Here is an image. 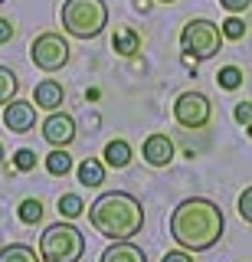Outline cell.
<instances>
[{
    "mask_svg": "<svg viewBox=\"0 0 252 262\" xmlns=\"http://www.w3.org/2000/svg\"><path fill=\"white\" fill-rule=\"evenodd\" d=\"M226 216L219 203L207 196H187L170 213V236L187 252H207L223 239Z\"/></svg>",
    "mask_w": 252,
    "mask_h": 262,
    "instance_id": "1",
    "label": "cell"
},
{
    "mask_svg": "<svg viewBox=\"0 0 252 262\" xmlns=\"http://www.w3.org/2000/svg\"><path fill=\"white\" fill-rule=\"evenodd\" d=\"M85 213H88V223L99 229L105 239H111V243L131 239V236H138L141 226H144L141 200H138L134 193H125V190L102 193Z\"/></svg>",
    "mask_w": 252,
    "mask_h": 262,
    "instance_id": "2",
    "label": "cell"
},
{
    "mask_svg": "<svg viewBox=\"0 0 252 262\" xmlns=\"http://www.w3.org/2000/svg\"><path fill=\"white\" fill-rule=\"evenodd\" d=\"M59 20L69 36L95 39L108 27V7H105V0H62Z\"/></svg>",
    "mask_w": 252,
    "mask_h": 262,
    "instance_id": "3",
    "label": "cell"
},
{
    "mask_svg": "<svg viewBox=\"0 0 252 262\" xmlns=\"http://www.w3.org/2000/svg\"><path fill=\"white\" fill-rule=\"evenodd\" d=\"M85 256V236L69 220L46 226L39 236V259L43 262H82Z\"/></svg>",
    "mask_w": 252,
    "mask_h": 262,
    "instance_id": "4",
    "label": "cell"
},
{
    "mask_svg": "<svg viewBox=\"0 0 252 262\" xmlns=\"http://www.w3.org/2000/svg\"><path fill=\"white\" fill-rule=\"evenodd\" d=\"M180 49H184L187 59H193V62L213 59L223 49V30L213 20H207V16H193L180 30Z\"/></svg>",
    "mask_w": 252,
    "mask_h": 262,
    "instance_id": "5",
    "label": "cell"
},
{
    "mask_svg": "<svg viewBox=\"0 0 252 262\" xmlns=\"http://www.w3.org/2000/svg\"><path fill=\"white\" fill-rule=\"evenodd\" d=\"M30 59H33L36 69L43 72H56L69 62V43L62 33H39V36L30 43Z\"/></svg>",
    "mask_w": 252,
    "mask_h": 262,
    "instance_id": "6",
    "label": "cell"
},
{
    "mask_svg": "<svg viewBox=\"0 0 252 262\" xmlns=\"http://www.w3.org/2000/svg\"><path fill=\"white\" fill-rule=\"evenodd\" d=\"M210 118H213V105H210V98L203 95V92H184V95H177V102H174V121L180 128H190V131L207 128Z\"/></svg>",
    "mask_w": 252,
    "mask_h": 262,
    "instance_id": "7",
    "label": "cell"
},
{
    "mask_svg": "<svg viewBox=\"0 0 252 262\" xmlns=\"http://www.w3.org/2000/svg\"><path fill=\"white\" fill-rule=\"evenodd\" d=\"M4 125L7 131H13V135H27V131L36 128V105L33 102H23V98H13V102L4 105Z\"/></svg>",
    "mask_w": 252,
    "mask_h": 262,
    "instance_id": "8",
    "label": "cell"
},
{
    "mask_svg": "<svg viewBox=\"0 0 252 262\" xmlns=\"http://www.w3.org/2000/svg\"><path fill=\"white\" fill-rule=\"evenodd\" d=\"M76 118L66 112H50V118L43 121V138L50 141L53 147H69L76 141Z\"/></svg>",
    "mask_w": 252,
    "mask_h": 262,
    "instance_id": "9",
    "label": "cell"
},
{
    "mask_svg": "<svg viewBox=\"0 0 252 262\" xmlns=\"http://www.w3.org/2000/svg\"><path fill=\"white\" fill-rule=\"evenodd\" d=\"M141 158L148 161L151 167H167V164L174 161V141H170L167 135H161V131H154V135L144 138Z\"/></svg>",
    "mask_w": 252,
    "mask_h": 262,
    "instance_id": "10",
    "label": "cell"
},
{
    "mask_svg": "<svg viewBox=\"0 0 252 262\" xmlns=\"http://www.w3.org/2000/svg\"><path fill=\"white\" fill-rule=\"evenodd\" d=\"M62 98H66V92H62V82L56 79H43L36 82V92H33V105L43 112H59Z\"/></svg>",
    "mask_w": 252,
    "mask_h": 262,
    "instance_id": "11",
    "label": "cell"
},
{
    "mask_svg": "<svg viewBox=\"0 0 252 262\" xmlns=\"http://www.w3.org/2000/svg\"><path fill=\"white\" fill-rule=\"evenodd\" d=\"M102 262H148V256H144V249L134 246L131 239H118L102 252Z\"/></svg>",
    "mask_w": 252,
    "mask_h": 262,
    "instance_id": "12",
    "label": "cell"
},
{
    "mask_svg": "<svg viewBox=\"0 0 252 262\" xmlns=\"http://www.w3.org/2000/svg\"><path fill=\"white\" fill-rule=\"evenodd\" d=\"M76 174H79V184L82 187H102L105 184V164L99 158H85L76 167Z\"/></svg>",
    "mask_w": 252,
    "mask_h": 262,
    "instance_id": "13",
    "label": "cell"
},
{
    "mask_svg": "<svg viewBox=\"0 0 252 262\" xmlns=\"http://www.w3.org/2000/svg\"><path fill=\"white\" fill-rule=\"evenodd\" d=\"M105 164H108V167H128V164H131V144L128 141H121V138H115V141H108L105 144Z\"/></svg>",
    "mask_w": 252,
    "mask_h": 262,
    "instance_id": "14",
    "label": "cell"
},
{
    "mask_svg": "<svg viewBox=\"0 0 252 262\" xmlns=\"http://www.w3.org/2000/svg\"><path fill=\"white\" fill-rule=\"evenodd\" d=\"M0 262H43V259L36 256L33 246H27V243H10V246H4V249H0Z\"/></svg>",
    "mask_w": 252,
    "mask_h": 262,
    "instance_id": "15",
    "label": "cell"
},
{
    "mask_svg": "<svg viewBox=\"0 0 252 262\" xmlns=\"http://www.w3.org/2000/svg\"><path fill=\"white\" fill-rule=\"evenodd\" d=\"M72 170V158H69V151L66 147H53L50 154H46V174H53V177H66Z\"/></svg>",
    "mask_w": 252,
    "mask_h": 262,
    "instance_id": "16",
    "label": "cell"
},
{
    "mask_svg": "<svg viewBox=\"0 0 252 262\" xmlns=\"http://www.w3.org/2000/svg\"><path fill=\"white\" fill-rule=\"evenodd\" d=\"M115 53H121V56H134L138 49H141V36L131 30V27H121L118 33H115Z\"/></svg>",
    "mask_w": 252,
    "mask_h": 262,
    "instance_id": "17",
    "label": "cell"
},
{
    "mask_svg": "<svg viewBox=\"0 0 252 262\" xmlns=\"http://www.w3.org/2000/svg\"><path fill=\"white\" fill-rule=\"evenodd\" d=\"M17 89H20V82L13 76V69L10 66H0V105L13 102V98H17Z\"/></svg>",
    "mask_w": 252,
    "mask_h": 262,
    "instance_id": "18",
    "label": "cell"
},
{
    "mask_svg": "<svg viewBox=\"0 0 252 262\" xmlns=\"http://www.w3.org/2000/svg\"><path fill=\"white\" fill-rule=\"evenodd\" d=\"M56 207H59V216L62 220H76V216H82V213H85V203H82V196H79V193H62Z\"/></svg>",
    "mask_w": 252,
    "mask_h": 262,
    "instance_id": "19",
    "label": "cell"
},
{
    "mask_svg": "<svg viewBox=\"0 0 252 262\" xmlns=\"http://www.w3.org/2000/svg\"><path fill=\"white\" fill-rule=\"evenodd\" d=\"M242 69L239 66H223V69L216 72V82H219V89H226V92H236V89L242 85Z\"/></svg>",
    "mask_w": 252,
    "mask_h": 262,
    "instance_id": "20",
    "label": "cell"
},
{
    "mask_svg": "<svg viewBox=\"0 0 252 262\" xmlns=\"http://www.w3.org/2000/svg\"><path fill=\"white\" fill-rule=\"evenodd\" d=\"M43 220V203L36 200V196H27V200L20 203V223H27V226H33Z\"/></svg>",
    "mask_w": 252,
    "mask_h": 262,
    "instance_id": "21",
    "label": "cell"
},
{
    "mask_svg": "<svg viewBox=\"0 0 252 262\" xmlns=\"http://www.w3.org/2000/svg\"><path fill=\"white\" fill-rule=\"evenodd\" d=\"M219 30H223V39H242V36H246V23H242L236 13L226 23H219Z\"/></svg>",
    "mask_w": 252,
    "mask_h": 262,
    "instance_id": "22",
    "label": "cell"
},
{
    "mask_svg": "<svg viewBox=\"0 0 252 262\" xmlns=\"http://www.w3.org/2000/svg\"><path fill=\"white\" fill-rule=\"evenodd\" d=\"M13 167L23 170V174H27V170H33L36 167V154L30 151V147H20V151L13 154Z\"/></svg>",
    "mask_w": 252,
    "mask_h": 262,
    "instance_id": "23",
    "label": "cell"
},
{
    "mask_svg": "<svg viewBox=\"0 0 252 262\" xmlns=\"http://www.w3.org/2000/svg\"><path fill=\"white\" fill-rule=\"evenodd\" d=\"M239 216L246 220V223H252V187H246V190L239 193Z\"/></svg>",
    "mask_w": 252,
    "mask_h": 262,
    "instance_id": "24",
    "label": "cell"
},
{
    "mask_svg": "<svg viewBox=\"0 0 252 262\" xmlns=\"http://www.w3.org/2000/svg\"><path fill=\"white\" fill-rule=\"evenodd\" d=\"M233 115H236V121H239V125H252V102H239Z\"/></svg>",
    "mask_w": 252,
    "mask_h": 262,
    "instance_id": "25",
    "label": "cell"
},
{
    "mask_svg": "<svg viewBox=\"0 0 252 262\" xmlns=\"http://www.w3.org/2000/svg\"><path fill=\"white\" fill-rule=\"evenodd\" d=\"M249 4H252V0H219V7H226L230 13H242V10H249Z\"/></svg>",
    "mask_w": 252,
    "mask_h": 262,
    "instance_id": "26",
    "label": "cell"
},
{
    "mask_svg": "<svg viewBox=\"0 0 252 262\" xmlns=\"http://www.w3.org/2000/svg\"><path fill=\"white\" fill-rule=\"evenodd\" d=\"M161 262H193L190 252H184V249H174V252H164V259Z\"/></svg>",
    "mask_w": 252,
    "mask_h": 262,
    "instance_id": "27",
    "label": "cell"
},
{
    "mask_svg": "<svg viewBox=\"0 0 252 262\" xmlns=\"http://www.w3.org/2000/svg\"><path fill=\"white\" fill-rule=\"evenodd\" d=\"M10 39H13V23L0 16V46H4V43H10Z\"/></svg>",
    "mask_w": 252,
    "mask_h": 262,
    "instance_id": "28",
    "label": "cell"
},
{
    "mask_svg": "<svg viewBox=\"0 0 252 262\" xmlns=\"http://www.w3.org/2000/svg\"><path fill=\"white\" fill-rule=\"evenodd\" d=\"M134 7H138V10H148L151 4H148V0H134Z\"/></svg>",
    "mask_w": 252,
    "mask_h": 262,
    "instance_id": "29",
    "label": "cell"
},
{
    "mask_svg": "<svg viewBox=\"0 0 252 262\" xmlns=\"http://www.w3.org/2000/svg\"><path fill=\"white\" fill-rule=\"evenodd\" d=\"M4 158H7V154H4V144H0V164H4Z\"/></svg>",
    "mask_w": 252,
    "mask_h": 262,
    "instance_id": "30",
    "label": "cell"
},
{
    "mask_svg": "<svg viewBox=\"0 0 252 262\" xmlns=\"http://www.w3.org/2000/svg\"><path fill=\"white\" fill-rule=\"evenodd\" d=\"M157 4H177V0H157Z\"/></svg>",
    "mask_w": 252,
    "mask_h": 262,
    "instance_id": "31",
    "label": "cell"
},
{
    "mask_svg": "<svg viewBox=\"0 0 252 262\" xmlns=\"http://www.w3.org/2000/svg\"><path fill=\"white\" fill-rule=\"evenodd\" d=\"M246 135H249V138H252V125H246Z\"/></svg>",
    "mask_w": 252,
    "mask_h": 262,
    "instance_id": "32",
    "label": "cell"
},
{
    "mask_svg": "<svg viewBox=\"0 0 252 262\" xmlns=\"http://www.w3.org/2000/svg\"><path fill=\"white\" fill-rule=\"evenodd\" d=\"M0 4H4V0H0Z\"/></svg>",
    "mask_w": 252,
    "mask_h": 262,
    "instance_id": "33",
    "label": "cell"
}]
</instances>
